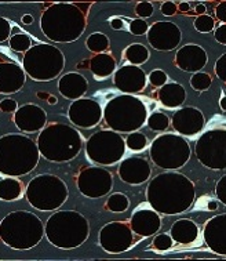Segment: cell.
I'll return each mask as SVG.
<instances>
[{
  "mask_svg": "<svg viewBox=\"0 0 226 261\" xmlns=\"http://www.w3.org/2000/svg\"><path fill=\"white\" fill-rule=\"evenodd\" d=\"M196 188L188 177L171 170L157 174L146 188V199L159 214L184 213L193 204Z\"/></svg>",
  "mask_w": 226,
  "mask_h": 261,
  "instance_id": "6da1fadb",
  "label": "cell"
},
{
  "mask_svg": "<svg viewBox=\"0 0 226 261\" xmlns=\"http://www.w3.org/2000/svg\"><path fill=\"white\" fill-rule=\"evenodd\" d=\"M86 10L76 3H52L43 11L40 29L55 43L76 42L84 32Z\"/></svg>",
  "mask_w": 226,
  "mask_h": 261,
  "instance_id": "7a4b0ae2",
  "label": "cell"
},
{
  "mask_svg": "<svg viewBox=\"0 0 226 261\" xmlns=\"http://www.w3.org/2000/svg\"><path fill=\"white\" fill-rule=\"evenodd\" d=\"M40 159L38 144L25 134H5L0 137V174L26 176L36 169Z\"/></svg>",
  "mask_w": 226,
  "mask_h": 261,
  "instance_id": "3957f363",
  "label": "cell"
},
{
  "mask_svg": "<svg viewBox=\"0 0 226 261\" xmlns=\"http://www.w3.org/2000/svg\"><path fill=\"white\" fill-rule=\"evenodd\" d=\"M38 148L40 156L55 163L75 159L83 148L80 132L65 123L47 124L39 133Z\"/></svg>",
  "mask_w": 226,
  "mask_h": 261,
  "instance_id": "277c9868",
  "label": "cell"
},
{
  "mask_svg": "<svg viewBox=\"0 0 226 261\" xmlns=\"http://www.w3.org/2000/svg\"><path fill=\"white\" fill-rule=\"evenodd\" d=\"M44 237V224L26 210H15L0 221V239L14 250H29Z\"/></svg>",
  "mask_w": 226,
  "mask_h": 261,
  "instance_id": "5b68a950",
  "label": "cell"
},
{
  "mask_svg": "<svg viewBox=\"0 0 226 261\" xmlns=\"http://www.w3.org/2000/svg\"><path fill=\"white\" fill-rule=\"evenodd\" d=\"M44 235L52 246L71 250L81 246L90 235V224L76 210H58L44 225Z\"/></svg>",
  "mask_w": 226,
  "mask_h": 261,
  "instance_id": "8992f818",
  "label": "cell"
},
{
  "mask_svg": "<svg viewBox=\"0 0 226 261\" xmlns=\"http://www.w3.org/2000/svg\"><path fill=\"white\" fill-rule=\"evenodd\" d=\"M102 118L113 132L130 134L138 132L145 124L148 108L145 102L135 95L122 94L108 101Z\"/></svg>",
  "mask_w": 226,
  "mask_h": 261,
  "instance_id": "52a82bcc",
  "label": "cell"
},
{
  "mask_svg": "<svg viewBox=\"0 0 226 261\" xmlns=\"http://www.w3.org/2000/svg\"><path fill=\"white\" fill-rule=\"evenodd\" d=\"M22 65L25 73L33 81L48 82L61 75L65 68V56L52 44L39 43L25 53Z\"/></svg>",
  "mask_w": 226,
  "mask_h": 261,
  "instance_id": "ba28073f",
  "label": "cell"
},
{
  "mask_svg": "<svg viewBox=\"0 0 226 261\" xmlns=\"http://www.w3.org/2000/svg\"><path fill=\"white\" fill-rule=\"evenodd\" d=\"M25 195L32 207L40 212H52L65 203L69 191L60 177L39 174L29 181Z\"/></svg>",
  "mask_w": 226,
  "mask_h": 261,
  "instance_id": "9c48e42d",
  "label": "cell"
},
{
  "mask_svg": "<svg viewBox=\"0 0 226 261\" xmlns=\"http://www.w3.org/2000/svg\"><path fill=\"white\" fill-rule=\"evenodd\" d=\"M190 145L181 134H160L153 140L149 155L156 166L164 170L184 167L190 159Z\"/></svg>",
  "mask_w": 226,
  "mask_h": 261,
  "instance_id": "30bf717a",
  "label": "cell"
},
{
  "mask_svg": "<svg viewBox=\"0 0 226 261\" xmlns=\"http://www.w3.org/2000/svg\"><path fill=\"white\" fill-rule=\"evenodd\" d=\"M127 147L120 133L113 130H101L87 140L86 153L90 161L101 166H113L122 161Z\"/></svg>",
  "mask_w": 226,
  "mask_h": 261,
  "instance_id": "8fae6325",
  "label": "cell"
},
{
  "mask_svg": "<svg viewBox=\"0 0 226 261\" xmlns=\"http://www.w3.org/2000/svg\"><path fill=\"white\" fill-rule=\"evenodd\" d=\"M197 161L212 170L226 169V128H214L203 133L194 145Z\"/></svg>",
  "mask_w": 226,
  "mask_h": 261,
  "instance_id": "7c38bea8",
  "label": "cell"
},
{
  "mask_svg": "<svg viewBox=\"0 0 226 261\" xmlns=\"http://www.w3.org/2000/svg\"><path fill=\"white\" fill-rule=\"evenodd\" d=\"M113 187V174L102 166L86 167L77 176V188L80 194L97 199L110 192Z\"/></svg>",
  "mask_w": 226,
  "mask_h": 261,
  "instance_id": "4fadbf2b",
  "label": "cell"
},
{
  "mask_svg": "<svg viewBox=\"0 0 226 261\" xmlns=\"http://www.w3.org/2000/svg\"><path fill=\"white\" fill-rule=\"evenodd\" d=\"M131 227L123 221L105 224L99 231V245L106 253L119 254L128 250L134 243Z\"/></svg>",
  "mask_w": 226,
  "mask_h": 261,
  "instance_id": "5bb4252c",
  "label": "cell"
},
{
  "mask_svg": "<svg viewBox=\"0 0 226 261\" xmlns=\"http://www.w3.org/2000/svg\"><path fill=\"white\" fill-rule=\"evenodd\" d=\"M182 32L178 25L170 21H157L149 27L148 42L157 51H171L178 47Z\"/></svg>",
  "mask_w": 226,
  "mask_h": 261,
  "instance_id": "9a60e30c",
  "label": "cell"
},
{
  "mask_svg": "<svg viewBox=\"0 0 226 261\" xmlns=\"http://www.w3.org/2000/svg\"><path fill=\"white\" fill-rule=\"evenodd\" d=\"M104 110L98 101L91 98H79L69 105L68 116L72 124L80 128L95 127L102 119Z\"/></svg>",
  "mask_w": 226,
  "mask_h": 261,
  "instance_id": "2e32d148",
  "label": "cell"
},
{
  "mask_svg": "<svg viewBox=\"0 0 226 261\" xmlns=\"http://www.w3.org/2000/svg\"><path fill=\"white\" fill-rule=\"evenodd\" d=\"M14 123L22 133L42 132L47 126V114L36 104H25L14 112Z\"/></svg>",
  "mask_w": 226,
  "mask_h": 261,
  "instance_id": "e0dca14e",
  "label": "cell"
},
{
  "mask_svg": "<svg viewBox=\"0 0 226 261\" xmlns=\"http://www.w3.org/2000/svg\"><path fill=\"white\" fill-rule=\"evenodd\" d=\"M113 83L123 94H137L145 89L146 73L137 65H124L113 75Z\"/></svg>",
  "mask_w": 226,
  "mask_h": 261,
  "instance_id": "ac0fdd59",
  "label": "cell"
},
{
  "mask_svg": "<svg viewBox=\"0 0 226 261\" xmlns=\"http://www.w3.org/2000/svg\"><path fill=\"white\" fill-rule=\"evenodd\" d=\"M206 124L204 115L200 110L193 107H186L177 111L171 119V126L181 136H196Z\"/></svg>",
  "mask_w": 226,
  "mask_h": 261,
  "instance_id": "d6986e66",
  "label": "cell"
},
{
  "mask_svg": "<svg viewBox=\"0 0 226 261\" xmlns=\"http://www.w3.org/2000/svg\"><path fill=\"white\" fill-rule=\"evenodd\" d=\"M203 238L212 253L226 256V213L207 220L203 229Z\"/></svg>",
  "mask_w": 226,
  "mask_h": 261,
  "instance_id": "ffe728a7",
  "label": "cell"
},
{
  "mask_svg": "<svg viewBox=\"0 0 226 261\" xmlns=\"http://www.w3.org/2000/svg\"><path fill=\"white\" fill-rule=\"evenodd\" d=\"M119 177L130 186H139L146 182V180L151 177L152 169L149 162L145 158L131 156L124 159L119 166Z\"/></svg>",
  "mask_w": 226,
  "mask_h": 261,
  "instance_id": "44dd1931",
  "label": "cell"
},
{
  "mask_svg": "<svg viewBox=\"0 0 226 261\" xmlns=\"http://www.w3.org/2000/svg\"><path fill=\"white\" fill-rule=\"evenodd\" d=\"M208 56L206 50L197 44H185L175 54V64L184 72L196 73L207 65Z\"/></svg>",
  "mask_w": 226,
  "mask_h": 261,
  "instance_id": "7402d4cb",
  "label": "cell"
},
{
  "mask_svg": "<svg viewBox=\"0 0 226 261\" xmlns=\"http://www.w3.org/2000/svg\"><path fill=\"white\" fill-rule=\"evenodd\" d=\"M132 232L139 237L148 238L155 235L161 227L160 214L153 209H139L134 212L130 220Z\"/></svg>",
  "mask_w": 226,
  "mask_h": 261,
  "instance_id": "603a6c76",
  "label": "cell"
},
{
  "mask_svg": "<svg viewBox=\"0 0 226 261\" xmlns=\"http://www.w3.org/2000/svg\"><path fill=\"white\" fill-rule=\"evenodd\" d=\"M24 68L14 62L0 64V94H14L25 85Z\"/></svg>",
  "mask_w": 226,
  "mask_h": 261,
  "instance_id": "cb8c5ba5",
  "label": "cell"
},
{
  "mask_svg": "<svg viewBox=\"0 0 226 261\" xmlns=\"http://www.w3.org/2000/svg\"><path fill=\"white\" fill-rule=\"evenodd\" d=\"M87 89H89V82L84 76L77 72H69L61 76V79L58 81V90L66 100L75 101L83 98V95L87 93Z\"/></svg>",
  "mask_w": 226,
  "mask_h": 261,
  "instance_id": "d4e9b609",
  "label": "cell"
},
{
  "mask_svg": "<svg viewBox=\"0 0 226 261\" xmlns=\"http://www.w3.org/2000/svg\"><path fill=\"white\" fill-rule=\"evenodd\" d=\"M157 97L161 105H164L165 108H170V110H174L184 104L186 100V91L182 85L171 82V83H165L163 87L159 89Z\"/></svg>",
  "mask_w": 226,
  "mask_h": 261,
  "instance_id": "484cf974",
  "label": "cell"
},
{
  "mask_svg": "<svg viewBox=\"0 0 226 261\" xmlns=\"http://www.w3.org/2000/svg\"><path fill=\"white\" fill-rule=\"evenodd\" d=\"M170 235L173 238L174 242L182 243V245H189L194 242L199 237L197 224L189 219L177 220L170 229Z\"/></svg>",
  "mask_w": 226,
  "mask_h": 261,
  "instance_id": "4316f807",
  "label": "cell"
},
{
  "mask_svg": "<svg viewBox=\"0 0 226 261\" xmlns=\"http://www.w3.org/2000/svg\"><path fill=\"white\" fill-rule=\"evenodd\" d=\"M116 68V60L106 53L95 54L90 60V71L93 72L97 77H108L113 73Z\"/></svg>",
  "mask_w": 226,
  "mask_h": 261,
  "instance_id": "83f0119b",
  "label": "cell"
},
{
  "mask_svg": "<svg viewBox=\"0 0 226 261\" xmlns=\"http://www.w3.org/2000/svg\"><path fill=\"white\" fill-rule=\"evenodd\" d=\"M24 194V186L18 177L6 176L0 180V199L6 202L19 199Z\"/></svg>",
  "mask_w": 226,
  "mask_h": 261,
  "instance_id": "f1b7e54d",
  "label": "cell"
},
{
  "mask_svg": "<svg viewBox=\"0 0 226 261\" xmlns=\"http://www.w3.org/2000/svg\"><path fill=\"white\" fill-rule=\"evenodd\" d=\"M123 57L127 62H130L131 65H142L144 62L149 60V50L139 43H132L128 47L124 48L123 51Z\"/></svg>",
  "mask_w": 226,
  "mask_h": 261,
  "instance_id": "f546056e",
  "label": "cell"
},
{
  "mask_svg": "<svg viewBox=\"0 0 226 261\" xmlns=\"http://www.w3.org/2000/svg\"><path fill=\"white\" fill-rule=\"evenodd\" d=\"M86 46L91 53H95V54H101V53H105L109 47V38L106 35L101 34V32H95V34H91L86 40Z\"/></svg>",
  "mask_w": 226,
  "mask_h": 261,
  "instance_id": "4dcf8cb0",
  "label": "cell"
},
{
  "mask_svg": "<svg viewBox=\"0 0 226 261\" xmlns=\"http://www.w3.org/2000/svg\"><path fill=\"white\" fill-rule=\"evenodd\" d=\"M130 206V200H128L127 195L122 194V192H115L108 198L105 207L113 213H123L126 212Z\"/></svg>",
  "mask_w": 226,
  "mask_h": 261,
  "instance_id": "1f68e13d",
  "label": "cell"
},
{
  "mask_svg": "<svg viewBox=\"0 0 226 261\" xmlns=\"http://www.w3.org/2000/svg\"><path fill=\"white\" fill-rule=\"evenodd\" d=\"M146 123L148 127L153 132H164L171 124V119H168V116L163 112H153L148 116Z\"/></svg>",
  "mask_w": 226,
  "mask_h": 261,
  "instance_id": "d6a6232c",
  "label": "cell"
},
{
  "mask_svg": "<svg viewBox=\"0 0 226 261\" xmlns=\"http://www.w3.org/2000/svg\"><path fill=\"white\" fill-rule=\"evenodd\" d=\"M10 47L17 53H26L32 47V40L28 35L14 34L10 38Z\"/></svg>",
  "mask_w": 226,
  "mask_h": 261,
  "instance_id": "836d02e7",
  "label": "cell"
},
{
  "mask_svg": "<svg viewBox=\"0 0 226 261\" xmlns=\"http://www.w3.org/2000/svg\"><path fill=\"white\" fill-rule=\"evenodd\" d=\"M212 83V77L206 72H196L190 77V86L196 91H206L210 89Z\"/></svg>",
  "mask_w": 226,
  "mask_h": 261,
  "instance_id": "e575fe53",
  "label": "cell"
},
{
  "mask_svg": "<svg viewBox=\"0 0 226 261\" xmlns=\"http://www.w3.org/2000/svg\"><path fill=\"white\" fill-rule=\"evenodd\" d=\"M146 144H148V138H146L145 134L139 133V132H132L126 138V147L134 152L145 149Z\"/></svg>",
  "mask_w": 226,
  "mask_h": 261,
  "instance_id": "d590c367",
  "label": "cell"
},
{
  "mask_svg": "<svg viewBox=\"0 0 226 261\" xmlns=\"http://www.w3.org/2000/svg\"><path fill=\"white\" fill-rule=\"evenodd\" d=\"M194 29L200 32V34H210L212 29L215 28V21L211 15H197V18L194 19Z\"/></svg>",
  "mask_w": 226,
  "mask_h": 261,
  "instance_id": "8d00e7d4",
  "label": "cell"
},
{
  "mask_svg": "<svg viewBox=\"0 0 226 261\" xmlns=\"http://www.w3.org/2000/svg\"><path fill=\"white\" fill-rule=\"evenodd\" d=\"M173 243H174V241H173V238H171V235H168V233H159V235L153 239V246H155V249H157V250H160V252H165V250L171 249Z\"/></svg>",
  "mask_w": 226,
  "mask_h": 261,
  "instance_id": "74e56055",
  "label": "cell"
},
{
  "mask_svg": "<svg viewBox=\"0 0 226 261\" xmlns=\"http://www.w3.org/2000/svg\"><path fill=\"white\" fill-rule=\"evenodd\" d=\"M148 81L151 83L153 87H163L165 83H168V76L165 73L164 71H161V69H155V71H152L149 75H148Z\"/></svg>",
  "mask_w": 226,
  "mask_h": 261,
  "instance_id": "f35d334b",
  "label": "cell"
},
{
  "mask_svg": "<svg viewBox=\"0 0 226 261\" xmlns=\"http://www.w3.org/2000/svg\"><path fill=\"white\" fill-rule=\"evenodd\" d=\"M130 32L132 35H135V36H142V35L148 34V31H149V27L146 24V21L141 18H137V19H132L131 22H130Z\"/></svg>",
  "mask_w": 226,
  "mask_h": 261,
  "instance_id": "ab89813d",
  "label": "cell"
},
{
  "mask_svg": "<svg viewBox=\"0 0 226 261\" xmlns=\"http://www.w3.org/2000/svg\"><path fill=\"white\" fill-rule=\"evenodd\" d=\"M135 13L141 19L149 18L152 14H153V5L151 2H139L137 6H135Z\"/></svg>",
  "mask_w": 226,
  "mask_h": 261,
  "instance_id": "60d3db41",
  "label": "cell"
},
{
  "mask_svg": "<svg viewBox=\"0 0 226 261\" xmlns=\"http://www.w3.org/2000/svg\"><path fill=\"white\" fill-rule=\"evenodd\" d=\"M214 71H215V75L221 79L222 82L226 83V53L222 54L221 57L218 58L217 62H215V67H214Z\"/></svg>",
  "mask_w": 226,
  "mask_h": 261,
  "instance_id": "b9f144b4",
  "label": "cell"
},
{
  "mask_svg": "<svg viewBox=\"0 0 226 261\" xmlns=\"http://www.w3.org/2000/svg\"><path fill=\"white\" fill-rule=\"evenodd\" d=\"M215 196L226 206V174L218 180L215 186Z\"/></svg>",
  "mask_w": 226,
  "mask_h": 261,
  "instance_id": "7bdbcfd3",
  "label": "cell"
},
{
  "mask_svg": "<svg viewBox=\"0 0 226 261\" xmlns=\"http://www.w3.org/2000/svg\"><path fill=\"white\" fill-rule=\"evenodd\" d=\"M11 34V24L9 19L0 17V43H3L5 40L10 38Z\"/></svg>",
  "mask_w": 226,
  "mask_h": 261,
  "instance_id": "ee69618b",
  "label": "cell"
},
{
  "mask_svg": "<svg viewBox=\"0 0 226 261\" xmlns=\"http://www.w3.org/2000/svg\"><path fill=\"white\" fill-rule=\"evenodd\" d=\"M17 110H18L17 101L11 98H5L3 101H0V111H3L6 114H14Z\"/></svg>",
  "mask_w": 226,
  "mask_h": 261,
  "instance_id": "f6af8a7d",
  "label": "cell"
},
{
  "mask_svg": "<svg viewBox=\"0 0 226 261\" xmlns=\"http://www.w3.org/2000/svg\"><path fill=\"white\" fill-rule=\"evenodd\" d=\"M161 14L165 15V17H171V15L177 14L178 11V6L175 5L174 2H164L161 5Z\"/></svg>",
  "mask_w": 226,
  "mask_h": 261,
  "instance_id": "bcb514c9",
  "label": "cell"
},
{
  "mask_svg": "<svg viewBox=\"0 0 226 261\" xmlns=\"http://www.w3.org/2000/svg\"><path fill=\"white\" fill-rule=\"evenodd\" d=\"M214 38L218 43H221L223 46H226V24L219 25L215 32H214Z\"/></svg>",
  "mask_w": 226,
  "mask_h": 261,
  "instance_id": "7dc6e473",
  "label": "cell"
},
{
  "mask_svg": "<svg viewBox=\"0 0 226 261\" xmlns=\"http://www.w3.org/2000/svg\"><path fill=\"white\" fill-rule=\"evenodd\" d=\"M215 17H217L218 21H221L222 24H226V0L221 2L215 7Z\"/></svg>",
  "mask_w": 226,
  "mask_h": 261,
  "instance_id": "c3c4849f",
  "label": "cell"
},
{
  "mask_svg": "<svg viewBox=\"0 0 226 261\" xmlns=\"http://www.w3.org/2000/svg\"><path fill=\"white\" fill-rule=\"evenodd\" d=\"M110 27H112V29L120 31V29L124 28V22L120 18H112L110 19Z\"/></svg>",
  "mask_w": 226,
  "mask_h": 261,
  "instance_id": "681fc988",
  "label": "cell"
},
{
  "mask_svg": "<svg viewBox=\"0 0 226 261\" xmlns=\"http://www.w3.org/2000/svg\"><path fill=\"white\" fill-rule=\"evenodd\" d=\"M189 10H190V5L188 2H182L178 5V11H181V13H189Z\"/></svg>",
  "mask_w": 226,
  "mask_h": 261,
  "instance_id": "f907efd6",
  "label": "cell"
},
{
  "mask_svg": "<svg viewBox=\"0 0 226 261\" xmlns=\"http://www.w3.org/2000/svg\"><path fill=\"white\" fill-rule=\"evenodd\" d=\"M194 11H196V14H197V15H204V14H206V11H207V9H206V6L200 3V5L196 6Z\"/></svg>",
  "mask_w": 226,
  "mask_h": 261,
  "instance_id": "816d5d0a",
  "label": "cell"
},
{
  "mask_svg": "<svg viewBox=\"0 0 226 261\" xmlns=\"http://www.w3.org/2000/svg\"><path fill=\"white\" fill-rule=\"evenodd\" d=\"M21 21H22V24L31 25L33 22V17L31 14H25L24 17H22V19H21Z\"/></svg>",
  "mask_w": 226,
  "mask_h": 261,
  "instance_id": "f5cc1de1",
  "label": "cell"
},
{
  "mask_svg": "<svg viewBox=\"0 0 226 261\" xmlns=\"http://www.w3.org/2000/svg\"><path fill=\"white\" fill-rule=\"evenodd\" d=\"M207 207H208V210H217L218 209L217 202H214V200H210V202H208V204H207Z\"/></svg>",
  "mask_w": 226,
  "mask_h": 261,
  "instance_id": "db71d44e",
  "label": "cell"
},
{
  "mask_svg": "<svg viewBox=\"0 0 226 261\" xmlns=\"http://www.w3.org/2000/svg\"><path fill=\"white\" fill-rule=\"evenodd\" d=\"M219 105H221L222 110L226 111V95H225V97H222L221 101H219Z\"/></svg>",
  "mask_w": 226,
  "mask_h": 261,
  "instance_id": "11a10c76",
  "label": "cell"
},
{
  "mask_svg": "<svg viewBox=\"0 0 226 261\" xmlns=\"http://www.w3.org/2000/svg\"><path fill=\"white\" fill-rule=\"evenodd\" d=\"M47 101L50 102V104H55L56 102V97H54V95H50L47 98Z\"/></svg>",
  "mask_w": 226,
  "mask_h": 261,
  "instance_id": "9f6ffc18",
  "label": "cell"
}]
</instances>
